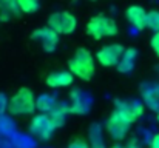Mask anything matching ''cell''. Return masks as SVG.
I'll use <instances>...</instances> for the list:
<instances>
[{
  "label": "cell",
  "instance_id": "obj_1",
  "mask_svg": "<svg viewBox=\"0 0 159 148\" xmlns=\"http://www.w3.org/2000/svg\"><path fill=\"white\" fill-rule=\"evenodd\" d=\"M68 71L80 80H91L96 74L94 56L87 48H77L68 60Z\"/></svg>",
  "mask_w": 159,
  "mask_h": 148
},
{
  "label": "cell",
  "instance_id": "obj_2",
  "mask_svg": "<svg viewBox=\"0 0 159 148\" xmlns=\"http://www.w3.org/2000/svg\"><path fill=\"white\" fill-rule=\"evenodd\" d=\"M36 100L37 97L30 88L22 87L11 96L8 102V111L12 116H31L37 110Z\"/></svg>",
  "mask_w": 159,
  "mask_h": 148
},
{
  "label": "cell",
  "instance_id": "obj_3",
  "mask_svg": "<svg viewBox=\"0 0 159 148\" xmlns=\"http://www.w3.org/2000/svg\"><path fill=\"white\" fill-rule=\"evenodd\" d=\"M85 31L94 40H101V39L117 36L119 34V25L113 17H110L107 14H98L87 22Z\"/></svg>",
  "mask_w": 159,
  "mask_h": 148
},
{
  "label": "cell",
  "instance_id": "obj_4",
  "mask_svg": "<svg viewBox=\"0 0 159 148\" xmlns=\"http://www.w3.org/2000/svg\"><path fill=\"white\" fill-rule=\"evenodd\" d=\"M47 26H50L59 36H68L76 31L77 19L68 11H56L50 14L47 20Z\"/></svg>",
  "mask_w": 159,
  "mask_h": 148
},
{
  "label": "cell",
  "instance_id": "obj_5",
  "mask_svg": "<svg viewBox=\"0 0 159 148\" xmlns=\"http://www.w3.org/2000/svg\"><path fill=\"white\" fill-rule=\"evenodd\" d=\"M113 111L133 125L138 119L142 117L144 105L136 99H122V100H116Z\"/></svg>",
  "mask_w": 159,
  "mask_h": 148
},
{
  "label": "cell",
  "instance_id": "obj_6",
  "mask_svg": "<svg viewBox=\"0 0 159 148\" xmlns=\"http://www.w3.org/2000/svg\"><path fill=\"white\" fill-rule=\"evenodd\" d=\"M125 49L127 48L120 43H108L105 47L99 48V51L96 52V62L101 63V66H105V68L117 66V63L120 62Z\"/></svg>",
  "mask_w": 159,
  "mask_h": 148
},
{
  "label": "cell",
  "instance_id": "obj_7",
  "mask_svg": "<svg viewBox=\"0 0 159 148\" xmlns=\"http://www.w3.org/2000/svg\"><path fill=\"white\" fill-rule=\"evenodd\" d=\"M54 131H56V127L53 125L51 119L48 117V114H43V113L36 114L30 123V133L39 141H48L53 136Z\"/></svg>",
  "mask_w": 159,
  "mask_h": 148
},
{
  "label": "cell",
  "instance_id": "obj_8",
  "mask_svg": "<svg viewBox=\"0 0 159 148\" xmlns=\"http://www.w3.org/2000/svg\"><path fill=\"white\" fill-rule=\"evenodd\" d=\"M130 128H131V123L127 122L125 119H122L114 111L110 114V117L107 119V122H105V130H107V133H108V136L113 141H116V142L125 139V136L128 134Z\"/></svg>",
  "mask_w": 159,
  "mask_h": 148
},
{
  "label": "cell",
  "instance_id": "obj_9",
  "mask_svg": "<svg viewBox=\"0 0 159 148\" xmlns=\"http://www.w3.org/2000/svg\"><path fill=\"white\" fill-rule=\"evenodd\" d=\"M31 39L34 42H39L45 52H54L59 47V34L54 33L53 29L50 26H47V25L34 29L33 34H31Z\"/></svg>",
  "mask_w": 159,
  "mask_h": 148
},
{
  "label": "cell",
  "instance_id": "obj_10",
  "mask_svg": "<svg viewBox=\"0 0 159 148\" xmlns=\"http://www.w3.org/2000/svg\"><path fill=\"white\" fill-rule=\"evenodd\" d=\"M73 82H74V76H73L68 70L51 71V73L45 77L47 87H50V88H53V90H60V88L71 87Z\"/></svg>",
  "mask_w": 159,
  "mask_h": 148
},
{
  "label": "cell",
  "instance_id": "obj_11",
  "mask_svg": "<svg viewBox=\"0 0 159 148\" xmlns=\"http://www.w3.org/2000/svg\"><path fill=\"white\" fill-rule=\"evenodd\" d=\"M147 14H148V11H145L141 5H130L125 9L127 22L139 31L147 28Z\"/></svg>",
  "mask_w": 159,
  "mask_h": 148
},
{
  "label": "cell",
  "instance_id": "obj_12",
  "mask_svg": "<svg viewBox=\"0 0 159 148\" xmlns=\"http://www.w3.org/2000/svg\"><path fill=\"white\" fill-rule=\"evenodd\" d=\"M70 113H71L70 103H65V102H60V100L56 103V106L48 113V117L51 119V122H53V125L56 127V130L65 125L66 117H68Z\"/></svg>",
  "mask_w": 159,
  "mask_h": 148
},
{
  "label": "cell",
  "instance_id": "obj_13",
  "mask_svg": "<svg viewBox=\"0 0 159 148\" xmlns=\"http://www.w3.org/2000/svg\"><path fill=\"white\" fill-rule=\"evenodd\" d=\"M136 59H138V49L136 48H127L120 62L117 63V70L124 74H128L130 71H133L134 65H136Z\"/></svg>",
  "mask_w": 159,
  "mask_h": 148
},
{
  "label": "cell",
  "instance_id": "obj_14",
  "mask_svg": "<svg viewBox=\"0 0 159 148\" xmlns=\"http://www.w3.org/2000/svg\"><path fill=\"white\" fill-rule=\"evenodd\" d=\"M57 102H59V100L56 99L54 94H42V96H39L37 100H36L37 110H39L40 113H43V114H48L54 106H56Z\"/></svg>",
  "mask_w": 159,
  "mask_h": 148
},
{
  "label": "cell",
  "instance_id": "obj_15",
  "mask_svg": "<svg viewBox=\"0 0 159 148\" xmlns=\"http://www.w3.org/2000/svg\"><path fill=\"white\" fill-rule=\"evenodd\" d=\"M19 12L23 14H34L40 8V0H16Z\"/></svg>",
  "mask_w": 159,
  "mask_h": 148
},
{
  "label": "cell",
  "instance_id": "obj_16",
  "mask_svg": "<svg viewBox=\"0 0 159 148\" xmlns=\"http://www.w3.org/2000/svg\"><path fill=\"white\" fill-rule=\"evenodd\" d=\"M144 100L147 103V106H150L152 110L159 111V91L155 88H150L148 91L144 93Z\"/></svg>",
  "mask_w": 159,
  "mask_h": 148
},
{
  "label": "cell",
  "instance_id": "obj_17",
  "mask_svg": "<svg viewBox=\"0 0 159 148\" xmlns=\"http://www.w3.org/2000/svg\"><path fill=\"white\" fill-rule=\"evenodd\" d=\"M147 28L155 33H159V11L158 9H153V11H148L147 14Z\"/></svg>",
  "mask_w": 159,
  "mask_h": 148
},
{
  "label": "cell",
  "instance_id": "obj_18",
  "mask_svg": "<svg viewBox=\"0 0 159 148\" xmlns=\"http://www.w3.org/2000/svg\"><path fill=\"white\" fill-rule=\"evenodd\" d=\"M0 12L3 14H17V5L16 0H0Z\"/></svg>",
  "mask_w": 159,
  "mask_h": 148
},
{
  "label": "cell",
  "instance_id": "obj_19",
  "mask_svg": "<svg viewBox=\"0 0 159 148\" xmlns=\"http://www.w3.org/2000/svg\"><path fill=\"white\" fill-rule=\"evenodd\" d=\"M150 47L153 49V52L159 57V33H155L150 39Z\"/></svg>",
  "mask_w": 159,
  "mask_h": 148
},
{
  "label": "cell",
  "instance_id": "obj_20",
  "mask_svg": "<svg viewBox=\"0 0 159 148\" xmlns=\"http://www.w3.org/2000/svg\"><path fill=\"white\" fill-rule=\"evenodd\" d=\"M68 148H91L84 139H76V141H73L70 145H68Z\"/></svg>",
  "mask_w": 159,
  "mask_h": 148
},
{
  "label": "cell",
  "instance_id": "obj_21",
  "mask_svg": "<svg viewBox=\"0 0 159 148\" xmlns=\"http://www.w3.org/2000/svg\"><path fill=\"white\" fill-rule=\"evenodd\" d=\"M150 148H159V134L153 136V139L150 142Z\"/></svg>",
  "mask_w": 159,
  "mask_h": 148
},
{
  "label": "cell",
  "instance_id": "obj_22",
  "mask_svg": "<svg viewBox=\"0 0 159 148\" xmlns=\"http://www.w3.org/2000/svg\"><path fill=\"white\" fill-rule=\"evenodd\" d=\"M122 148H139V147H134V145H128V147H122Z\"/></svg>",
  "mask_w": 159,
  "mask_h": 148
},
{
  "label": "cell",
  "instance_id": "obj_23",
  "mask_svg": "<svg viewBox=\"0 0 159 148\" xmlns=\"http://www.w3.org/2000/svg\"><path fill=\"white\" fill-rule=\"evenodd\" d=\"M111 148H122V147H119V145H114V147H111Z\"/></svg>",
  "mask_w": 159,
  "mask_h": 148
},
{
  "label": "cell",
  "instance_id": "obj_24",
  "mask_svg": "<svg viewBox=\"0 0 159 148\" xmlns=\"http://www.w3.org/2000/svg\"><path fill=\"white\" fill-rule=\"evenodd\" d=\"M156 119H158V122H159V111H158V114H156Z\"/></svg>",
  "mask_w": 159,
  "mask_h": 148
},
{
  "label": "cell",
  "instance_id": "obj_25",
  "mask_svg": "<svg viewBox=\"0 0 159 148\" xmlns=\"http://www.w3.org/2000/svg\"><path fill=\"white\" fill-rule=\"evenodd\" d=\"M93 2H96V0H93Z\"/></svg>",
  "mask_w": 159,
  "mask_h": 148
}]
</instances>
